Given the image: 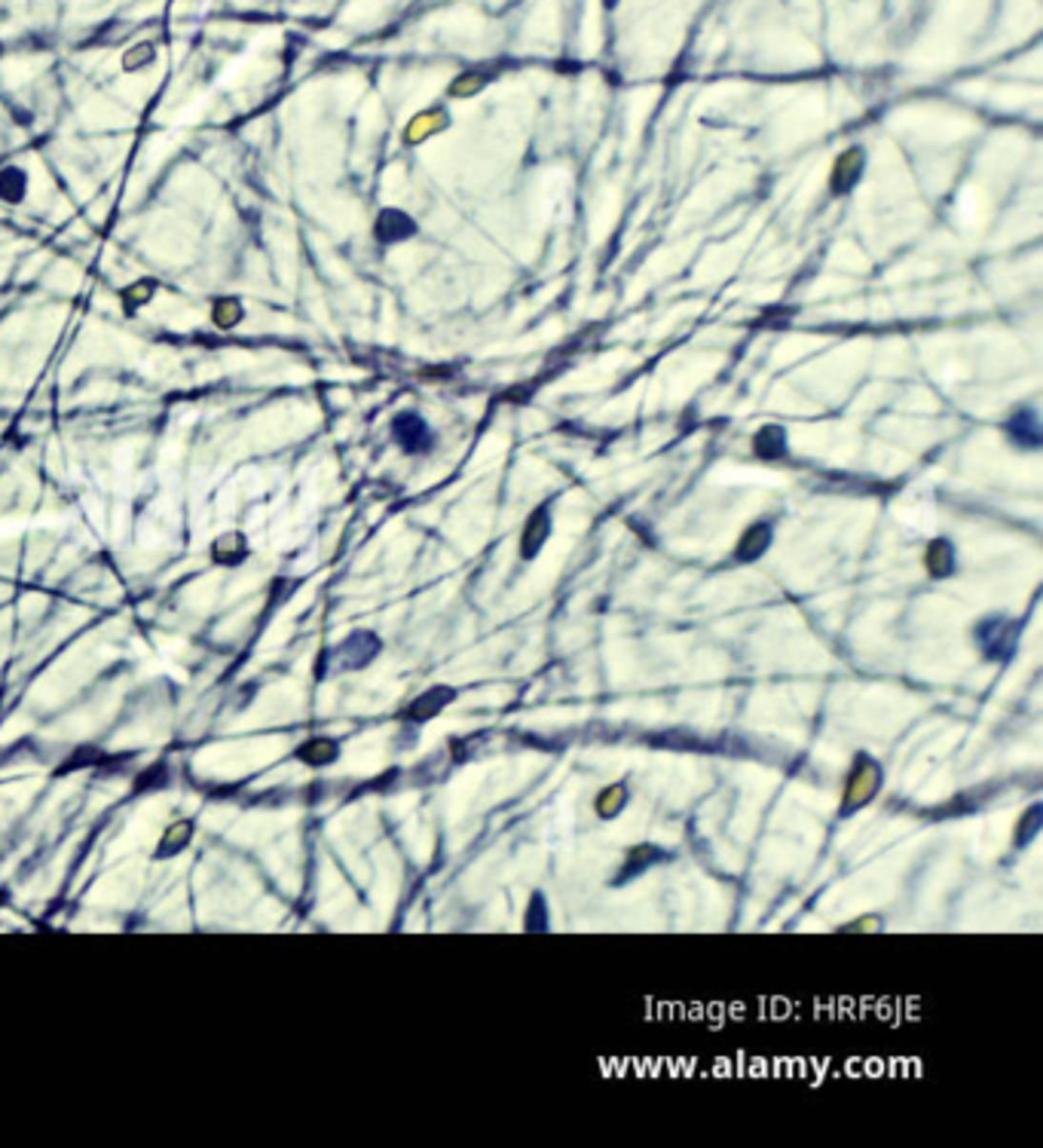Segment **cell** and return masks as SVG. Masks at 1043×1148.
<instances>
[{"label": "cell", "instance_id": "1", "mask_svg": "<svg viewBox=\"0 0 1043 1148\" xmlns=\"http://www.w3.org/2000/svg\"><path fill=\"white\" fill-rule=\"evenodd\" d=\"M392 435H395V441L407 450V454H425V450H429L432 441H435L429 423H425V420L419 414H414V411H404V414L395 417Z\"/></svg>", "mask_w": 1043, "mask_h": 1148}, {"label": "cell", "instance_id": "2", "mask_svg": "<svg viewBox=\"0 0 1043 1148\" xmlns=\"http://www.w3.org/2000/svg\"><path fill=\"white\" fill-rule=\"evenodd\" d=\"M878 781H881L878 766H875L869 757H860L857 769H854V772H850V778H848L845 811H854L857 806L869 803V799L875 796V790H878Z\"/></svg>", "mask_w": 1043, "mask_h": 1148}, {"label": "cell", "instance_id": "3", "mask_svg": "<svg viewBox=\"0 0 1043 1148\" xmlns=\"http://www.w3.org/2000/svg\"><path fill=\"white\" fill-rule=\"evenodd\" d=\"M374 234L383 245L392 242H404L417 234V221L401 209H383L377 215V224H374Z\"/></svg>", "mask_w": 1043, "mask_h": 1148}, {"label": "cell", "instance_id": "4", "mask_svg": "<svg viewBox=\"0 0 1043 1148\" xmlns=\"http://www.w3.org/2000/svg\"><path fill=\"white\" fill-rule=\"evenodd\" d=\"M248 555H252V548H248L245 533L239 530H230L212 543V561L220 566H239Z\"/></svg>", "mask_w": 1043, "mask_h": 1148}, {"label": "cell", "instance_id": "5", "mask_svg": "<svg viewBox=\"0 0 1043 1148\" xmlns=\"http://www.w3.org/2000/svg\"><path fill=\"white\" fill-rule=\"evenodd\" d=\"M979 641H982V646H986L989 656H994V659L1010 656L1012 646H1016V625H1010V622H989L986 628L979 631Z\"/></svg>", "mask_w": 1043, "mask_h": 1148}, {"label": "cell", "instance_id": "6", "mask_svg": "<svg viewBox=\"0 0 1043 1148\" xmlns=\"http://www.w3.org/2000/svg\"><path fill=\"white\" fill-rule=\"evenodd\" d=\"M337 757H340V745H337V741L328 738V735H316V738L303 741V745L297 748V760L306 763V766H328Z\"/></svg>", "mask_w": 1043, "mask_h": 1148}, {"label": "cell", "instance_id": "7", "mask_svg": "<svg viewBox=\"0 0 1043 1148\" xmlns=\"http://www.w3.org/2000/svg\"><path fill=\"white\" fill-rule=\"evenodd\" d=\"M28 196V172L22 166H4L0 169V202L19 206Z\"/></svg>", "mask_w": 1043, "mask_h": 1148}, {"label": "cell", "instance_id": "8", "mask_svg": "<svg viewBox=\"0 0 1043 1148\" xmlns=\"http://www.w3.org/2000/svg\"><path fill=\"white\" fill-rule=\"evenodd\" d=\"M548 533H551V518H548V508H539V512L526 521V530H523V545H521V551H523V558H533L536 551L545 545V540H548Z\"/></svg>", "mask_w": 1043, "mask_h": 1148}, {"label": "cell", "instance_id": "9", "mask_svg": "<svg viewBox=\"0 0 1043 1148\" xmlns=\"http://www.w3.org/2000/svg\"><path fill=\"white\" fill-rule=\"evenodd\" d=\"M447 702H453V689L435 687V689H429V692H422L419 699L407 707V717H410V720H429V717H435L438 710L444 707Z\"/></svg>", "mask_w": 1043, "mask_h": 1148}, {"label": "cell", "instance_id": "10", "mask_svg": "<svg viewBox=\"0 0 1043 1148\" xmlns=\"http://www.w3.org/2000/svg\"><path fill=\"white\" fill-rule=\"evenodd\" d=\"M190 839H194V821H178V824L166 827V833L156 846V861H166V857L178 854Z\"/></svg>", "mask_w": 1043, "mask_h": 1148}, {"label": "cell", "instance_id": "11", "mask_svg": "<svg viewBox=\"0 0 1043 1148\" xmlns=\"http://www.w3.org/2000/svg\"><path fill=\"white\" fill-rule=\"evenodd\" d=\"M377 649H379V641L374 634H352L343 644V659L349 667H361L377 656Z\"/></svg>", "mask_w": 1043, "mask_h": 1148}, {"label": "cell", "instance_id": "12", "mask_svg": "<svg viewBox=\"0 0 1043 1148\" xmlns=\"http://www.w3.org/2000/svg\"><path fill=\"white\" fill-rule=\"evenodd\" d=\"M860 172H863V154H860V151H848V154H842V156H839V163H835L832 187H835V191H839V194L850 191V187H854V181L860 178Z\"/></svg>", "mask_w": 1043, "mask_h": 1148}, {"label": "cell", "instance_id": "13", "mask_svg": "<svg viewBox=\"0 0 1043 1148\" xmlns=\"http://www.w3.org/2000/svg\"><path fill=\"white\" fill-rule=\"evenodd\" d=\"M245 318V303L239 297H217L212 303V322L220 331H233Z\"/></svg>", "mask_w": 1043, "mask_h": 1148}, {"label": "cell", "instance_id": "14", "mask_svg": "<svg viewBox=\"0 0 1043 1148\" xmlns=\"http://www.w3.org/2000/svg\"><path fill=\"white\" fill-rule=\"evenodd\" d=\"M771 545V527L768 524H756L741 536V545H738V558L741 561H756L759 555H766V548Z\"/></svg>", "mask_w": 1043, "mask_h": 1148}, {"label": "cell", "instance_id": "15", "mask_svg": "<svg viewBox=\"0 0 1043 1148\" xmlns=\"http://www.w3.org/2000/svg\"><path fill=\"white\" fill-rule=\"evenodd\" d=\"M1010 435L1025 447H1037L1040 444V420H1037V414L1034 411H1019L1016 417H1012V423H1010Z\"/></svg>", "mask_w": 1043, "mask_h": 1148}, {"label": "cell", "instance_id": "16", "mask_svg": "<svg viewBox=\"0 0 1043 1148\" xmlns=\"http://www.w3.org/2000/svg\"><path fill=\"white\" fill-rule=\"evenodd\" d=\"M153 62H156V47L151 40H141V43H135V47H129L123 52V59H120L126 74H138V71L151 68Z\"/></svg>", "mask_w": 1043, "mask_h": 1148}, {"label": "cell", "instance_id": "17", "mask_svg": "<svg viewBox=\"0 0 1043 1148\" xmlns=\"http://www.w3.org/2000/svg\"><path fill=\"white\" fill-rule=\"evenodd\" d=\"M153 295H156V279L132 282V285H126V292H123V310L126 313H138L144 303L153 300Z\"/></svg>", "mask_w": 1043, "mask_h": 1148}, {"label": "cell", "instance_id": "18", "mask_svg": "<svg viewBox=\"0 0 1043 1148\" xmlns=\"http://www.w3.org/2000/svg\"><path fill=\"white\" fill-rule=\"evenodd\" d=\"M627 803V788L624 784H609V788L597 796V815L600 818H615Z\"/></svg>", "mask_w": 1043, "mask_h": 1148}, {"label": "cell", "instance_id": "19", "mask_svg": "<svg viewBox=\"0 0 1043 1148\" xmlns=\"http://www.w3.org/2000/svg\"><path fill=\"white\" fill-rule=\"evenodd\" d=\"M951 566H954V551H951V545H949L946 540L931 543V548H928V570H931L933 576H949Z\"/></svg>", "mask_w": 1043, "mask_h": 1148}, {"label": "cell", "instance_id": "20", "mask_svg": "<svg viewBox=\"0 0 1043 1148\" xmlns=\"http://www.w3.org/2000/svg\"><path fill=\"white\" fill-rule=\"evenodd\" d=\"M759 457H781L784 454V432L781 429H762L756 439Z\"/></svg>", "mask_w": 1043, "mask_h": 1148}, {"label": "cell", "instance_id": "21", "mask_svg": "<svg viewBox=\"0 0 1043 1148\" xmlns=\"http://www.w3.org/2000/svg\"><path fill=\"white\" fill-rule=\"evenodd\" d=\"M658 854H661V851H658V849H652V846H640V849H634V851H630V857H627V867H624L622 879H624V876H627V879H630V876H637L640 870H645V867H649L652 861H658Z\"/></svg>", "mask_w": 1043, "mask_h": 1148}, {"label": "cell", "instance_id": "22", "mask_svg": "<svg viewBox=\"0 0 1043 1148\" xmlns=\"http://www.w3.org/2000/svg\"><path fill=\"white\" fill-rule=\"evenodd\" d=\"M483 83H487V77L478 74V71H472V74H462V77H457L450 83V95H472L475 90H481Z\"/></svg>", "mask_w": 1043, "mask_h": 1148}, {"label": "cell", "instance_id": "23", "mask_svg": "<svg viewBox=\"0 0 1043 1148\" xmlns=\"http://www.w3.org/2000/svg\"><path fill=\"white\" fill-rule=\"evenodd\" d=\"M163 784H166V766L159 763V766H153V769H147L144 775H138L135 790H153V788H163Z\"/></svg>", "mask_w": 1043, "mask_h": 1148}, {"label": "cell", "instance_id": "24", "mask_svg": "<svg viewBox=\"0 0 1043 1148\" xmlns=\"http://www.w3.org/2000/svg\"><path fill=\"white\" fill-rule=\"evenodd\" d=\"M526 928L530 932H542L545 928V907H542V897H533V912H526Z\"/></svg>", "mask_w": 1043, "mask_h": 1148}, {"label": "cell", "instance_id": "25", "mask_svg": "<svg viewBox=\"0 0 1043 1148\" xmlns=\"http://www.w3.org/2000/svg\"><path fill=\"white\" fill-rule=\"evenodd\" d=\"M1037 827H1040V806H1032V811H1028V818L1019 824L1016 833H1022V842H1028L1037 833Z\"/></svg>", "mask_w": 1043, "mask_h": 1148}, {"label": "cell", "instance_id": "26", "mask_svg": "<svg viewBox=\"0 0 1043 1148\" xmlns=\"http://www.w3.org/2000/svg\"><path fill=\"white\" fill-rule=\"evenodd\" d=\"M603 7H606V10H615V7H619V0H603Z\"/></svg>", "mask_w": 1043, "mask_h": 1148}]
</instances>
